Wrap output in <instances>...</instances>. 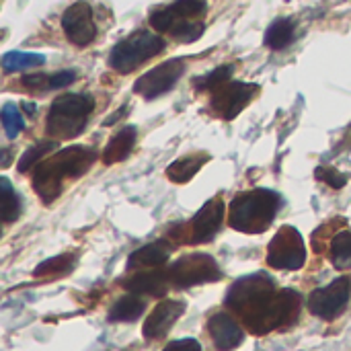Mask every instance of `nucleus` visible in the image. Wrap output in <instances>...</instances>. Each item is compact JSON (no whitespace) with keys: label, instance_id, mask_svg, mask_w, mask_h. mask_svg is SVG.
<instances>
[{"label":"nucleus","instance_id":"obj_1","mask_svg":"<svg viewBox=\"0 0 351 351\" xmlns=\"http://www.w3.org/2000/svg\"><path fill=\"white\" fill-rule=\"evenodd\" d=\"M226 304L243 317L253 333L263 335L284 329L298 319L300 296L294 290H276L269 276L257 274L241 278L228 290Z\"/></svg>","mask_w":351,"mask_h":351},{"label":"nucleus","instance_id":"obj_9","mask_svg":"<svg viewBox=\"0 0 351 351\" xmlns=\"http://www.w3.org/2000/svg\"><path fill=\"white\" fill-rule=\"evenodd\" d=\"M185 72V62L179 60V58H173V60H167L162 64H158L156 68L148 70L146 74H142L136 84H134V93L142 95L144 99H156L165 93H169L177 80L183 76Z\"/></svg>","mask_w":351,"mask_h":351},{"label":"nucleus","instance_id":"obj_30","mask_svg":"<svg viewBox=\"0 0 351 351\" xmlns=\"http://www.w3.org/2000/svg\"><path fill=\"white\" fill-rule=\"evenodd\" d=\"M315 177H317L319 181H323L325 185L333 187V189H341V187H346V183H348V175L339 173V171L333 169V167H319V169L315 171Z\"/></svg>","mask_w":351,"mask_h":351},{"label":"nucleus","instance_id":"obj_2","mask_svg":"<svg viewBox=\"0 0 351 351\" xmlns=\"http://www.w3.org/2000/svg\"><path fill=\"white\" fill-rule=\"evenodd\" d=\"M95 150L84 146H70L62 148L51 158L39 162L33 171V187L37 195L45 204H51L62 193L64 179H76L84 175L95 162Z\"/></svg>","mask_w":351,"mask_h":351},{"label":"nucleus","instance_id":"obj_7","mask_svg":"<svg viewBox=\"0 0 351 351\" xmlns=\"http://www.w3.org/2000/svg\"><path fill=\"white\" fill-rule=\"evenodd\" d=\"M267 263L276 269H300L306 263V247L300 232L292 226H284L267 249Z\"/></svg>","mask_w":351,"mask_h":351},{"label":"nucleus","instance_id":"obj_34","mask_svg":"<svg viewBox=\"0 0 351 351\" xmlns=\"http://www.w3.org/2000/svg\"><path fill=\"white\" fill-rule=\"evenodd\" d=\"M123 113H125V107H121V109H119L117 113H113V117L105 119V125H111V123H113V121H117V119H119V117H121Z\"/></svg>","mask_w":351,"mask_h":351},{"label":"nucleus","instance_id":"obj_25","mask_svg":"<svg viewBox=\"0 0 351 351\" xmlns=\"http://www.w3.org/2000/svg\"><path fill=\"white\" fill-rule=\"evenodd\" d=\"M74 267V257L72 255H58L51 257L47 261H43L41 265L35 267L33 276L35 278H43V276H64Z\"/></svg>","mask_w":351,"mask_h":351},{"label":"nucleus","instance_id":"obj_22","mask_svg":"<svg viewBox=\"0 0 351 351\" xmlns=\"http://www.w3.org/2000/svg\"><path fill=\"white\" fill-rule=\"evenodd\" d=\"M331 261L337 269H350L351 267V232L339 230L331 239Z\"/></svg>","mask_w":351,"mask_h":351},{"label":"nucleus","instance_id":"obj_31","mask_svg":"<svg viewBox=\"0 0 351 351\" xmlns=\"http://www.w3.org/2000/svg\"><path fill=\"white\" fill-rule=\"evenodd\" d=\"M76 80V72L74 70H62L49 76L47 80V90H56V88H64L68 84H72Z\"/></svg>","mask_w":351,"mask_h":351},{"label":"nucleus","instance_id":"obj_35","mask_svg":"<svg viewBox=\"0 0 351 351\" xmlns=\"http://www.w3.org/2000/svg\"><path fill=\"white\" fill-rule=\"evenodd\" d=\"M23 109L29 113V115H33L35 111H37V107H35V103H23Z\"/></svg>","mask_w":351,"mask_h":351},{"label":"nucleus","instance_id":"obj_13","mask_svg":"<svg viewBox=\"0 0 351 351\" xmlns=\"http://www.w3.org/2000/svg\"><path fill=\"white\" fill-rule=\"evenodd\" d=\"M224 220V202L222 199H210L206 202L199 212L195 214L191 222V237L189 243H208L216 237L220 230V224Z\"/></svg>","mask_w":351,"mask_h":351},{"label":"nucleus","instance_id":"obj_21","mask_svg":"<svg viewBox=\"0 0 351 351\" xmlns=\"http://www.w3.org/2000/svg\"><path fill=\"white\" fill-rule=\"evenodd\" d=\"M45 64L43 53H33V51H8L2 56V70L4 72H21L29 68H37Z\"/></svg>","mask_w":351,"mask_h":351},{"label":"nucleus","instance_id":"obj_11","mask_svg":"<svg viewBox=\"0 0 351 351\" xmlns=\"http://www.w3.org/2000/svg\"><path fill=\"white\" fill-rule=\"evenodd\" d=\"M255 93H257V86L255 84L226 82L220 88H216L214 99H212V107L224 119H232V117H237L247 107V103L253 99Z\"/></svg>","mask_w":351,"mask_h":351},{"label":"nucleus","instance_id":"obj_3","mask_svg":"<svg viewBox=\"0 0 351 351\" xmlns=\"http://www.w3.org/2000/svg\"><path fill=\"white\" fill-rule=\"evenodd\" d=\"M280 195L269 189H253L241 193L230 204V226L239 232H263L280 210Z\"/></svg>","mask_w":351,"mask_h":351},{"label":"nucleus","instance_id":"obj_5","mask_svg":"<svg viewBox=\"0 0 351 351\" xmlns=\"http://www.w3.org/2000/svg\"><path fill=\"white\" fill-rule=\"evenodd\" d=\"M165 49V39L150 31H136L121 39L109 53V66L119 74H130Z\"/></svg>","mask_w":351,"mask_h":351},{"label":"nucleus","instance_id":"obj_14","mask_svg":"<svg viewBox=\"0 0 351 351\" xmlns=\"http://www.w3.org/2000/svg\"><path fill=\"white\" fill-rule=\"evenodd\" d=\"M208 331H210L214 346L220 351L237 350L245 339V331L241 329V325L226 313L214 315L208 321Z\"/></svg>","mask_w":351,"mask_h":351},{"label":"nucleus","instance_id":"obj_4","mask_svg":"<svg viewBox=\"0 0 351 351\" xmlns=\"http://www.w3.org/2000/svg\"><path fill=\"white\" fill-rule=\"evenodd\" d=\"M93 109H95V101L88 95H76V93L62 95L49 107L45 130L49 136L58 140L76 138L84 130Z\"/></svg>","mask_w":351,"mask_h":351},{"label":"nucleus","instance_id":"obj_16","mask_svg":"<svg viewBox=\"0 0 351 351\" xmlns=\"http://www.w3.org/2000/svg\"><path fill=\"white\" fill-rule=\"evenodd\" d=\"M134 144H136V128H134V125H128V128L119 130V132L109 140V144L105 146L103 162H105V165H115V162L125 160V158L130 156Z\"/></svg>","mask_w":351,"mask_h":351},{"label":"nucleus","instance_id":"obj_17","mask_svg":"<svg viewBox=\"0 0 351 351\" xmlns=\"http://www.w3.org/2000/svg\"><path fill=\"white\" fill-rule=\"evenodd\" d=\"M171 257V247L162 241L158 243H150L146 247H140L138 251H134L128 259L130 267H158L162 263H167Z\"/></svg>","mask_w":351,"mask_h":351},{"label":"nucleus","instance_id":"obj_12","mask_svg":"<svg viewBox=\"0 0 351 351\" xmlns=\"http://www.w3.org/2000/svg\"><path fill=\"white\" fill-rule=\"evenodd\" d=\"M183 313H185V302H181V300H162L148 315V319L144 323V329H142L144 337L150 339V341H156V339L165 337L173 329V325L183 317Z\"/></svg>","mask_w":351,"mask_h":351},{"label":"nucleus","instance_id":"obj_20","mask_svg":"<svg viewBox=\"0 0 351 351\" xmlns=\"http://www.w3.org/2000/svg\"><path fill=\"white\" fill-rule=\"evenodd\" d=\"M294 41V23L290 19H278L265 33V45L271 49H284Z\"/></svg>","mask_w":351,"mask_h":351},{"label":"nucleus","instance_id":"obj_23","mask_svg":"<svg viewBox=\"0 0 351 351\" xmlns=\"http://www.w3.org/2000/svg\"><path fill=\"white\" fill-rule=\"evenodd\" d=\"M0 214L4 222H14L21 214L19 195L14 193L10 181L6 177L0 179Z\"/></svg>","mask_w":351,"mask_h":351},{"label":"nucleus","instance_id":"obj_33","mask_svg":"<svg viewBox=\"0 0 351 351\" xmlns=\"http://www.w3.org/2000/svg\"><path fill=\"white\" fill-rule=\"evenodd\" d=\"M47 80H49L47 74H29V76H23L21 82L31 90H47Z\"/></svg>","mask_w":351,"mask_h":351},{"label":"nucleus","instance_id":"obj_29","mask_svg":"<svg viewBox=\"0 0 351 351\" xmlns=\"http://www.w3.org/2000/svg\"><path fill=\"white\" fill-rule=\"evenodd\" d=\"M51 148H56V142H41V144H37V146H31V148L21 156V160H19V171H21V173H27L33 165L37 167L39 160H41Z\"/></svg>","mask_w":351,"mask_h":351},{"label":"nucleus","instance_id":"obj_18","mask_svg":"<svg viewBox=\"0 0 351 351\" xmlns=\"http://www.w3.org/2000/svg\"><path fill=\"white\" fill-rule=\"evenodd\" d=\"M144 311H146V302L142 298H138L136 294H128L111 306L109 321L111 323H134L144 315Z\"/></svg>","mask_w":351,"mask_h":351},{"label":"nucleus","instance_id":"obj_28","mask_svg":"<svg viewBox=\"0 0 351 351\" xmlns=\"http://www.w3.org/2000/svg\"><path fill=\"white\" fill-rule=\"evenodd\" d=\"M204 29H206V25L202 21H183L173 29L171 35L183 43H193L195 39H199L204 35Z\"/></svg>","mask_w":351,"mask_h":351},{"label":"nucleus","instance_id":"obj_10","mask_svg":"<svg viewBox=\"0 0 351 351\" xmlns=\"http://www.w3.org/2000/svg\"><path fill=\"white\" fill-rule=\"evenodd\" d=\"M62 29L70 43L78 47L90 45L97 37V25L93 21V10L88 2L78 0L72 6H68L62 14Z\"/></svg>","mask_w":351,"mask_h":351},{"label":"nucleus","instance_id":"obj_26","mask_svg":"<svg viewBox=\"0 0 351 351\" xmlns=\"http://www.w3.org/2000/svg\"><path fill=\"white\" fill-rule=\"evenodd\" d=\"M171 10L177 16V25L181 21H197L206 12V0H177L171 4Z\"/></svg>","mask_w":351,"mask_h":351},{"label":"nucleus","instance_id":"obj_32","mask_svg":"<svg viewBox=\"0 0 351 351\" xmlns=\"http://www.w3.org/2000/svg\"><path fill=\"white\" fill-rule=\"evenodd\" d=\"M162 351H202V346L197 339H191V337H185V339H177V341H171L169 346H165Z\"/></svg>","mask_w":351,"mask_h":351},{"label":"nucleus","instance_id":"obj_8","mask_svg":"<svg viewBox=\"0 0 351 351\" xmlns=\"http://www.w3.org/2000/svg\"><path fill=\"white\" fill-rule=\"evenodd\" d=\"M351 294L350 278H337L329 286L319 288L308 298V308L323 321H335L348 306Z\"/></svg>","mask_w":351,"mask_h":351},{"label":"nucleus","instance_id":"obj_24","mask_svg":"<svg viewBox=\"0 0 351 351\" xmlns=\"http://www.w3.org/2000/svg\"><path fill=\"white\" fill-rule=\"evenodd\" d=\"M0 117H2V128L6 132V138L14 140L25 130L23 113H21V109L14 103H4V107L0 111Z\"/></svg>","mask_w":351,"mask_h":351},{"label":"nucleus","instance_id":"obj_19","mask_svg":"<svg viewBox=\"0 0 351 351\" xmlns=\"http://www.w3.org/2000/svg\"><path fill=\"white\" fill-rule=\"evenodd\" d=\"M204 162H208V154H189V156H183V158L175 160L167 169V177L173 183H187L204 167Z\"/></svg>","mask_w":351,"mask_h":351},{"label":"nucleus","instance_id":"obj_15","mask_svg":"<svg viewBox=\"0 0 351 351\" xmlns=\"http://www.w3.org/2000/svg\"><path fill=\"white\" fill-rule=\"evenodd\" d=\"M123 288L132 294H148V296H165L169 290V276L160 271H144L136 274L123 282Z\"/></svg>","mask_w":351,"mask_h":351},{"label":"nucleus","instance_id":"obj_27","mask_svg":"<svg viewBox=\"0 0 351 351\" xmlns=\"http://www.w3.org/2000/svg\"><path fill=\"white\" fill-rule=\"evenodd\" d=\"M232 66H220V68H216V70H212L210 74H206V76H202V78H195V88L197 90H206V88H220L222 84H226L228 82V78L232 76Z\"/></svg>","mask_w":351,"mask_h":351},{"label":"nucleus","instance_id":"obj_6","mask_svg":"<svg viewBox=\"0 0 351 351\" xmlns=\"http://www.w3.org/2000/svg\"><path fill=\"white\" fill-rule=\"evenodd\" d=\"M167 276H169V282L175 284L177 288H189L195 284L218 282L222 278V271L214 257L206 253H191V255L177 259L169 267Z\"/></svg>","mask_w":351,"mask_h":351}]
</instances>
